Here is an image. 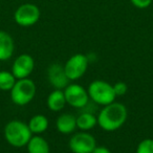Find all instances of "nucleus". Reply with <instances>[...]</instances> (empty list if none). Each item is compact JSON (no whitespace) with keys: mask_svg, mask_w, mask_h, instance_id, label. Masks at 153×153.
Here are the masks:
<instances>
[{"mask_svg":"<svg viewBox=\"0 0 153 153\" xmlns=\"http://www.w3.org/2000/svg\"><path fill=\"white\" fill-rule=\"evenodd\" d=\"M97 117H98V125L104 131H117L127 121V107L122 103L113 102L109 105L103 106V109Z\"/></svg>","mask_w":153,"mask_h":153,"instance_id":"1","label":"nucleus"},{"mask_svg":"<svg viewBox=\"0 0 153 153\" xmlns=\"http://www.w3.org/2000/svg\"><path fill=\"white\" fill-rule=\"evenodd\" d=\"M33 133L26 123L19 120L9 122L4 127L5 140L15 148H22L28 144Z\"/></svg>","mask_w":153,"mask_h":153,"instance_id":"2","label":"nucleus"},{"mask_svg":"<svg viewBox=\"0 0 153 153\" xmlns=\"http://www.w3.org/2000/svg\"><path fill=\"white\" fill-rule=\"evenodd\" d=\"M37 87L33 80L25 78L16 81L14 87L11 89V100L17 106H25L34 100Z\"/></svg>","mask_w":153,"mask_h":153,"instance_id":"3","label":"nucleus"},{"mask_svg":"<svg viewBox=\"0 0 153 153\" xmlns=\"http://www.w3.org/2000/svg\"><path fill=\"white\" fill-rule=\"evenodd\" d=\"M87 91L90 100H92L98 105L106 106V105L115 102L117 96L113 90V85L106 81L96 80L91 82L88 86Z\"/></svg>","mask_w":153,"mask_h":153,"instance_id":"4","label":"nucleus"},{"mask_svg":"<svg viewBox=\"0 0 153 153\" xmlns=\"http://www.w3.org/2000/svg\"><path fill=\"white\" fill-rule=\"evenodd\" d=\"M40 10L34 3H23L19 5L14 13V20L19 26L30 27L40 19Z\"/></svg>","mask_w":153,"mask_h":153,"instance_id":"5","label":"nucleus"},{"mask_svg":"<svg viewBox=\"0 0 153 153\" xmlns=\"http://www.w3.org/2000/svg\"><path fill=\"white\" fill-rule=\"evenodd\" d=\"M88 56L76 53L71 56L64 64V70L69 81H76L85 74L88 68Z\"/></svg>","mask_w":153,"mask_h":153,"instance_id":"6","label":"nucleus"},{"mask_svg":"<svg viewBox=\"0 0 153 153\" xmlns=\"http://www.w3.org/2000/svg\"><path fill=\"white\" fill-rule=\"evenodd\" d=\"M63 91L66 103L69 106L76 109H81L88 104V101H89L88 91L87 89H85V87H83L80 84H68Z\"/></svg>","mask_w":153,"mask_h":153,"instance_id":"7","label":"nucleus"},{"mask_svg":"<svg viewBox=\"0 0 153 153\" xmlns=\"http://www.w3.org/2000/svg\"><path fill=\"white\" fill-rule=\"evenodd\" d=\"M68 147L72 153H92L97 147V140L87 131H80L70 137Z\"/></svg>","mask_w":153,"mask_h":153,"instance_id":"8","label":"nucleus"},{"mask_svg":"<svg viewBox=\"0 0 153 153\" xmlns=\"http://www.w3.org/2000/svg\"><path fill=\"white\" fill-rule=\"evenodd\" d=\"M35 68V60L28 53H21L12 65V74L17 80L28 78Z\"/></svg>","mask_w":153,"mask_h":153,"instance_id":"9","label":"nucleus"},{"mask_svg":"<svg viewBox=\"0 0 153 153\" xmlns=\"http://www.w3.org/2000/svg\"><path fill=\"white\" fill-rule=\"evenodd\" d=\"M47 80L55 89L64 90L69 84V79L65 74L64 65L58 63H53L47 68Z\"/></svg>","mask_w":153,"mask_h":153,"instance_id":"10","label":"nucleus"},{"mask_svg":"<svg viewBox=\"0 0 153 153\" xmlns=\"http://www.w3.org/2000/svg\"><path fill=\"white\" fill-rule=\"evenodd\" d=\"M15 51V43L11 35L5 30H0V61L12 58Z\"/></svg>","mask_w":153,"mask_h":153,"instance_id":"11","label":"nucleus"},{"mask_svg":"<svg viewBox=\"0 0 153 153\" xmlns=\"http://www.w3.org/2000/svg\"><path fill=\"white\" fill-rule=\"evenodd\" d=\"M56 128L62 134H70L76 129V117L70 113H62L56 121Z\"/></svg>","mask_w":153,"mask_h":153,"instance_id":"12","label":"nucleus"},{"mask_svg":"<svg viewBox=\"0 0 153 153\" xmlns=\"http://www.w3.org/2000/svg\"><path fill=\"white\" fill-rule=\"evenodd\" d=\"M46 104L49 110L55 111V112L61 111L62 109L65 107V105L67 104L63 90H61V89L53 90V91L48 94V97H47Z\"/></svg>","mask_w":153,"mask_h":153,"instance_id":"13","label":"nucleus"},{"mask_svg":"<svg viewBox=\"0 0 153 153\" xmlns=\"http://www.w3.org/2000/svg\"><path fill=\"white\" fill-rule=\"evenodd\" d=\"M28 153H51V148L45 138L40 135H33L26 145Z\"/></svg>","mask_w":153,"mask_h":153,"instance_id":"14","label":"nucleus"},{"mask_svg":"<svg viewBox=\"0 0 153 153\" xmlns=\"http://www.w3.org/2000/svg\"><path fill=\"white\" fill-rule=\"evenodd\" d=\"M98 125V117L91 112H82L76 117V128L81 131H89Z\"/></svg>","mask_w":153,"mask_h":153,"instance_id":"15","label":"nucleus"},{"mask_svg":"<svg viewBox=\"0 0 153 153\" xmlns=\"http://www.w3.org/2000/svg\"><path fill=\"white\" fill-rule=\"evenodd\" d=\"M30 131L35 135H40L41 133L45 132L48 128L49 122L45 115L43 114H36L28 121L27 123Z\"/></svg>","mask_w":153,"mask_h":153,"instance_id":"16","label":"nucleus"},{"mask_svg":"<svg viewBox=\"0 0 153 153\" xmlns=\"http://www.w3.org/2000/svg\"><path fill=\"white\" fill-rule=\"evenodd\" d=\"M17 79L15 78L12 71L7 70H1L0 71V90L2 91H11V89L14 87Z\"/></svg>","mask_w":153,"mask_h":153,"instance_id":"17","label":"nucleus"},{"mask_svg":"<svg viewBox=\"0 0 153 153\" xmlns=\"http://www.w3.org/2000/svg\"><path fill=\"white\" fill-rule=\"evenodd\" d=\"M135 153H153V140L145 138L136 147Z\"/></svg>","mask_w":153,"mask_h":153,"instance_id":"18","label":"nucleus"},{"mask_svg":"<svg viewBox=\"0 0 153 153\" xmlns=\"http://www.w3.org/2000/svg\"><path fill=\"white\" fill-rule=\"evenodd\" d=\"M113 90H114V94L117 97H123L127 94L128 91V86L124 82H117V83L113 85Z\"/></svg>","mask_w":153,"mask_h":153,"instance_id":"19","label":"nucleus"},{"mask_svg":"<svg viewBox=\"0 0 153 153\" xmlns=\"http://www.w3.org/2000/svg\"><path fill=\"white\" fill-rule=\"evenodd\" d=\"M132 3V5L137 9H147L148 7H150L153 0H130Z\"/></svg>","mask_w":153,"mask_h":153,"instance_id":"20","label":"nucleus"},{"mask_svg":"<svg viewBox=\"0 0 153 153\" xmlns=\"http://www.w3.org/2000/svg\"><path fill=\"white\" fill-rule=\"evenodd\" d=\"M92 153H112V152L105 146H97L94 148V150L92 151Z\"/></svg>","mask_w":153,"mask_h":153,"instance_id":"21","label":"nucleus"}]
</instances>
